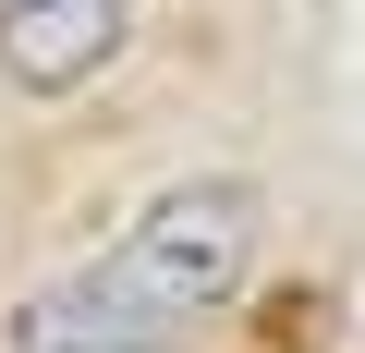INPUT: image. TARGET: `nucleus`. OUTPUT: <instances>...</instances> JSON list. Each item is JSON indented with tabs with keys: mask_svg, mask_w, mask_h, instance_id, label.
<instances>
[{
	"mask_svg": "<svg viewBox=\"0 0 365 353\" xmlns=\"http://www.w3.org/2000/svg\"><path fill=\"white\" fill-rule=\"evenodd\" d=\"M244 256H256V183L232 170H195L134 208V232L25 317V353H170L195 317H220L244 292Z\"/></svg>",
	"mask_w": 365,
	"mask_h": 353,
	"instance_id": "nucleus-1",
	"label": "nucleus"
},
{
	"mask_svg": "<svg viewBox=\"0 0 365 353\" xmlns=\"http://www.w3.org/2000/svg\"><path fill=\"white\" fill-rule=\"evenodd\" d=\"M110 49H122V0H0V73L25 98L86 86Z\"/></svg>",
	"mask_w": 365,
	"mask_h": 353,
	"instance_id": "nucleus-2",
	"label": "nucleus"
}]
</instances>
